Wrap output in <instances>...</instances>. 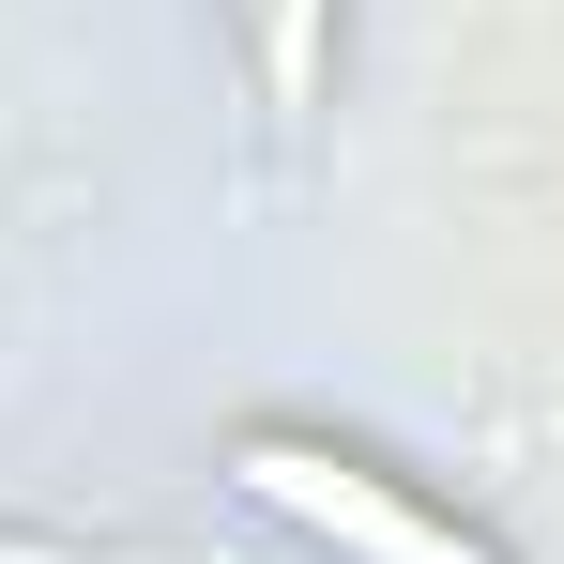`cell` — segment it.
Masks as SVG:
<instances>
[{
  "instance_id": "6da1fadb",
  "label": "cell",
  "mask_w": 564,
  "mask_h": 564,
  "mask_svg": "<svg viewBox=\"0 0 564 564\" xmlns=\"http://www.w3.org/2000/svg\"><path fill=\"white\" fill-rule=\"evenodd\" d=\"M245 488H260L275 519H305V534L367 550V564H488L458 519H427L412 488H381V473L336 458V443H290V427H260V443H245Z\"/></svg>"
},
{
  "instance_id": "7a4b0ae2",
  "label": "cell",
  "mask_w": 564,
  "mask_h": 564,
  "mask_svg": "<svg viewBox=\"0 0 564 564\" xmlns=\"http://www.w3.org/2000/svg\"><path fill=\"white\" fill-rule=\"evenodd\" d=\"M260 77H275V107L321 93V0H260Z\"/></svg>"
}]
</instances>
